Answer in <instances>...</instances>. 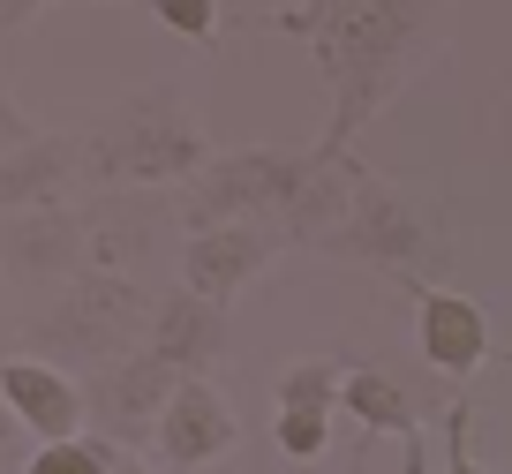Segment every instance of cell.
<instances>
[{"instance_id": "obj_2", "label": "cell", "mask_w": 512, "mask_h": 474, "mask_svg": "<svg viewBox=\"0 0 512 474\" xmlns=\"http://www.w3.org/2000/svg\"><path fill=\"white\" fill-rule=\"evenodd\" d=\"M430 347L445 354L452 369H460L467 354H475V316H467L460 301H437V309H430Z\"/></svg>"}, {"instance_id": "obj_1", "label": "cell", "mask_w": 512, "mask_h": 474, "mask_svg": "<svg viewBox=\"0 0 512 474\" xmlns=\"http://www.w3.org/2000/svg\"><path fill=\"white\" fill-rule=\"evenodd\" d=\"M0 399H8V407H16V422H31L46 444L76 437V392H68L53 369H38V362H8V369H0Z\"/></svg>"}, {"instance_id": "obj_5", "label": "cell", "mask_w": 512, "mask_h": 474, "mask_svg": "<svg viewBox=\"0 0 512 474\" xmlns=\"http://www.w3.org/2000/svg\"><path fill=\"white\" fill-rule=\"evenodd\" d=\"M0 136H16V113H8V106H0Z\"/></svg>"}, {"instance_id": "obj_3", "label": "cell", "mask_w": 512, "mask_h": 474, "mask_svg": "<svg viewBox=\"0 0 512 474\" xmlns=\"http://www.w3.org/2000/svg\"><path fill=\"white\" fill-rule=\"evenodd\" d=\"M31 474H106V459L91 452V444H76V437H61V444H46V452L31 459Z\"/></svg>"}, {"instance_id": "obj_4", "label": "cell", "mask_w": 512, "mask_h": 474, "mask_svg": "<svg viewBox=\"0 0 512 474\" xmlns=\"http://www.w3.org/2000/svg\"><path fill=\"white\" fill-rule=\"evenodd\" d=\"M159 23H174V31L204 38V31H211V0H159Z\"/></svg>"}]
</instances>
